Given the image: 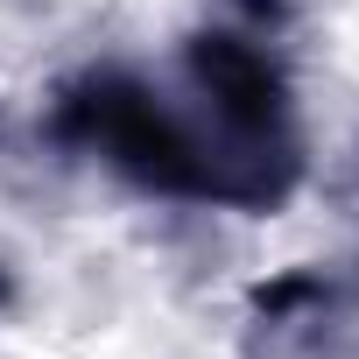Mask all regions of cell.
Masks as SVG:
<instances>
[{
    "instance_id": "cell-1",
    "label": "cell",
    "mask_w": 359,
    "mask_h": 359,
    "mask_svg": "<svg viewBox=\"0 0 359 359\" xmlns=\"http://www.w3.org/2000/svg\"><path fill=\"white\" fill-rule=\"evenodd\" d=\"M43 141L120 176L127 191L162 198V205H205V212H247L254 184L240 176L233 148L212 134V120L198 113V99L184 85H162L134 64H85L50 92L43 113Z\"/></svg>"
},
{
    "instance_id": "cell-2",
    "label": "cell",
    "mask_w": 359,
    "mask_h": 359,
    "mask_svg": "<svg viewBox=\"0 0 359 359\" xmlns=\"http://www.w3.org/2000/svg\"><path fill=\"white\" fill-rule=\"evenodd\" d=\"M247 359H359V268H282L240 310Z\"/></svg>"
},
{
    "instance_id": "cell-4",
    "label": "cell",
    "mask_w": 359,
    "mask_h": 359,
    "mask_svg": "<svg viewBox=\"0 0 359 359\" xmlns=\"http://www.w3.org/2000/svg\"><path fill=\"white\" fill-rule=\"evenodd\" d=\"M352 205H359V155H352Z\"/></svg>"
},
{
    "instance_id": "cell-3",
    "label": "cell",
    "mask_w": 359,
    "mask_h": 359,
    "mask_svg": "<svg viewBox=\"0 0 359 359\" xmlns=\"http://www.w3.org/2000/svg\"><path fill=\"white\" fill-rule=\"evenodd\" d=\"M8 303H15V275H8V268H0V310H8Z\"/></svg>"
}]
</instances>
